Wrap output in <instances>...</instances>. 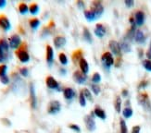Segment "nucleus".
I'll return each instance as SVG.
<instances>
[{"instance_id":"obj_23","label":"nucleus","mask_w":151,"mask_h":133,"mask_svg":"<svg viewBox=\"0 0 151 133\" xmlns=\"http://www.w3.org/2000/svg\"><path fill=\"white\" fill-rule=\"evenodd\" d=\"M83 34H84V40H85L86 42H88V43H92V42H93L92 34H91V32H89L88 29L84 28V32H83Z\"/></svg>"},{"instance_id":"obj_4","label":"nucleus","mask_w":151,"mask_h":133,"mask_svg":"<svg viewBox=\"0 0 151 133\" xmlns=\"http://www.w3.org/2000/svg\"><path fill=\"white\" fill-rule=\"evenodd\" d=\"M73 80H74V82L78 84H84V83H85L86 80H87V75L84 74L82 71L76 70L73 74Z\"/></svg>"},{"instance_id":"obj_29","label":"nucleus","mask_w":151,"mask_h":133,"mask_svg":"<svg viewBox=\"0 0 151 133\" xmlns=\"http://www.w3.org/2000/svg\"><path fill=\"white\" fill-rule=\"evenodd\" d=\"M59 59H60V62L63 66H65L68 64V58H67V56L64 54V53H60V56H59Z\"/></svg>"},{"instance_id":"obj_35","label":"nucleus","mask_w":151,"mask_h":133,"mask_svg":"<svg viewBox=\"0 0 151 133\" xmlns=\"http://www.w3.org/2000/svg\"><path fill=\"white\" fill-rule=\"evenodd\" d=\"M82 91H83V94H84V95L85 97V99H88V100L92 101V94H91V92H90V91L88 89H84Z\"/></svg>"},{"instance_id":"obj_26","label":"nucleus","mask_w":151,"mask_h":133,"mask_svg":"<svg viewBox=\"0 0 151 133\" xmlns=\"http://www.w3.org/2000/svg\"><path fill=\"white\" fill-rule=\"evenodd\" d=\"M29 10V7L25 3H21L19 5V11L21 14H25L27 13V11Z\"/></svg>"},{"instance_id":"obj_7","label":"nucleus","mask_w":151,"mask_h":133,"mask_svg":"<svg viewBox=\"0 0 151 133\" xmlns=\"http://www.w3.org/2000/svg\"><path fill=\"white\" fill-rule=\"evenodd\" d=\"M60 110V103L59 101H52L48 106V113L49 114H57Z\"/></svg>"},{"instance_id":"obj_15","label":"nucleus","mask_w":151,"mask_h":133,"mask_svg":"<svg viewBox=\"0 0 151 133\" xmlns=\"http://www.w3.org/2000/svg\"><path fill=\"white\" fill-rule=\"evenodd\" d=\"M54 44L56 48H61L66 44V38L63 36H57L54 39Z\"/></svg>"},{"instance_id":"obj_30","label":"nucleus","mask_w":151,"mask_h":133,"mask_svg":"<svg viewBox=\"0 0 151 133\" xmlns=\"http://www.w3.org/2000/svg\"><path fill=\"white\" fill-rule=\"evenodd\" d=\"M120 126H121V133H128V129H127L126 123H125V121L123 119H121Z\"/></svg>"},{"instance_id":"obj_12","label":"nucleus","mask_w":151,"mask_h":133,"mask_svg":"<svg viewBox=\"0 0 151 133\" xmlns=\"http://www.w3.org/2000/svg\"><path fill=\"white\" fill-rule=\"evenodd\" d=\"M106 28L104 27V25L100 24V23H97L96 26V30H95V34L98 38H103L104 35L106 34Z\"/></svg>"},{"instance_id":"obj_9","label":"nucleus","mask_w":151,"mask_h":133,"mask_svg":"<svg viewBox=\"0 0 151 133\" xmlns=\"http://www.w3.org/2000/svg\"><path fill=\"white\" fill-rule=\"evenodd\" d=\"M0 27H1L3 30L6 31V32H8L10 29V27H11L9 20L4 15L0 16Z\"/></svg>"},{"instance_id":"obj_41","label":"nucleus","mask_w":151,"mask_h":133,"mask_svg":"<svg viewBox=\"0 0 151 133\" xmlns=\"http://www.w3.org/2000/svg\"><path fill=\"white\" fill-rule=\"evenodd\" d=\"M140 127L139 126H135L132 129V133H140Z\"/></svg>"},{"instance_id":"obj_17","label":"nucleus","mask_w":151,"mask_h":133,"mask_svg":"<svg viewBox=\"0 0 151 133\" xmlns=\"http://www.w3.org/2000/svg\"><path fill=\"white\" fill-rule=\"evenodd\" d=\"M135 40L139 44H144L145 42H146V36H145L144 32L141 30H137L135 32Z\"/></svg>"},{"instance_id":"obj_22","label":"nucleus","mask_w":151,"mask_h":133,"mask_svg":"<svg viewBox=\"0 0 151 133\" xmlns=\"http://www.w3.org/2000/svg\"><path fill=\"white\" fill-rule=\"evenodd\" d=\"M94 113H95V115H96L97 118H101L103 120L106 119V114H105V111H104L103 109L96 107L94 110Z\"/></svg>"},{"instance_id":"obj_40","label":"nucleus","mask_w":151,"mask_h":133,"mask_svg":"<svg viewBox=\"0 0 151 133\" xmlns=\"http://www.w3.org/2000/svg\"><path fill=\"white\" fill-rule=\"evenodd\" d=\"M124 3L128 8H132L133 6L135 5V1H133V0H125Z\"/></svg>"},{"instance_id":"obj_28","label":"nucleus","mask_w":151,"mask_h":133,"mask_svg":"<svg viewBox=\"0 0 151 133\" xmlns=\"http://www.w3.org/2000/svg\"><path fill=\"white\" fill-rule=\"evenodd\" d=\"M40 25V20L38 19H33L30 20V26L32 29H33V30H36V29L39 27Z\"/></svg>"},{"instance_id":"obj_45","label":"nucleus","mask_w":151,"mask_h":133,"mask_svg":"<svg viewBox=\"0 0 151 133\" xmlns=\"http://www.w3.org/2000/svg\"><path fill=\"white\" fill-rule=\"evenodd\" d=\"M6 4H7V2L5 1V0H0V8H3Z\"/></svg>"},{"instance_id":"obj_10","label":"nucleus","mask_w":151,"mask_h":133,"mask_svg":"<svg viewBox=\"0 0 151 133\" xmlns=\"http://www.w3.org/2000/svg\"><path fill=\"white\" fill-rule=\"evenodd\" d=\"M85 124H86V128L88 129L89 131H94L96 129V122L94 118H93L92 115H86L85 117Z\"/></svg>"},{"instance_id":"obj_39","label":"nucleus","mask_w":151,"mask_h":133,"mask_svg":"<svg viewBox=\"0 0 151 133\" xmlns=\"http://www.w3.org/2000/svg\"><path fill=\"white\" fill-rule=\"evenodd\" d=\"M0 80H1V82L3 84H8L9 82V79L8 76H4V77H1L0 78Z\"/></svg>"},{"instance_id":"obj_34","label":"nucleus","mask_w":151,"mask_h":133,"mask_svg":"<svg viewBox=\"0 0 151 133\" xmlns=\"http://www.w3.org/2000/svg\"><path fill=\"white\" fill-rule=\"evenodd\" d=\"M7 69H8V67L6 65L0 66V78L4 77V76H7Z\"/></svg>"},{"instance_id":"obj_33","label":"nucleus","mask_w":151,"mask_h":133,"mask_svg":"<svg viewBox=\"0 0 151 133\" xmlns=\"http://www.w3.org/2000/svg\"><path fill=\"white\" fill-rule=\"evenodd\" d=\"M79 103L82 106H85L86 105V99H85V97L83 94V91H81L80 92V96H79Z\"/></svg>"},{"instance_id":"obj_2","label":"nucleus","mask_w":151,"mask_h":133,"mask_svg":"<svg viewBox=\"0 0 151 133\" xmlns=\"http://www.w3.org/2000/svg\"><path fill=\"white\" fill-rule=\"evenodd\" d=\"M101 61L103 63L104 67L108 69H109V68L114 64V58H113L111 53H109V52H106V53H104L102 55Z\"/></svg>"},{"instance_id":"obj_32","label":"nucleus","mask_w":151,"mask_h":133,"mask_svg":"<svg viewBox=\"0 0 151 133\" xmlns=\"http://www.w3.org/2000/svg\"><path fill=\"white\" fill-rule=\"evenodd\" d=\"M100 80H101V76L99 75V73H94V75H93V77H92V82H94V83H98V82H100Z\"/></svg>"},{"instance_id":"obj_38","label":"nucleus","mask_w":151,"mask_h":133,"mask_svg":"<svg viewBox=\"0 0 151 133\" xmlns=\"http://www.w3.org/2000/svg\"><path fill=\"white\" fill-rule=\"evenodd\" d=\"M20 72L21 74L22 75L23 77H27L28 76V74H29V71H28V69L26 68H22L20 69Z\"/></svg>"},{"instance_id":"obj_24","label":"nucleus","mask_w":151,"mask_h":133,"mask_svg":"<svg viewBox=\"0 0 151 133\" xmlns=\"http://www.w3.org/2000/svg\"><path fill=\"white\" fill-rule=\"evenodd\" d=\"M115 110L117 113H121V97L118 96L116 98V101H115Z\"/></svg>"},{"instance_id":"obj_6","label":"nucleus","mask_w":151,"mask_h":133,"mask_svg":"<svg viewBox=\"0 0 151 133\" xmlns=\"http://www.w3.org/2000/svg\"><path fill=\"white\" fill-rule=\"evenodd\" d=\"M91 10L94 11L96 16V18L98 19L102 15L103 11H104V8H103V6H102V4L100 2H94V3H93Z\"/></svg>"},{"instance_id":"obj_42","label":"nucleus","mask_w":151,"mask_h":133,"mask_svg":"<svg viewBox=\"0 0 151 133\" xmlns=\"http://www.w3.org/2000/svg\"><path fill=\"white\" fill-rule=\"evenodd\" d=\"M147 86V82H146V80H143V82H141L140 85H139V88L143 89V88H146Z\"/></svg>"},{"instance_id":"obj_21","label":"nucleus","mask_w":151,"mask_h":133,"mask_svg":"<svg viewBox=\"0 0 151 133\" xmlns=\"http://www.w3.org/2000/svg\"><path fill=\"white\" fill-rule=\"evenodd\" d=\"M120 45H121V51L124 52V53H130V52H131V45L129 44L128 42L123 41V42H121L120 44Z\"/></svg>"},{"instance_id":"obj_1","label":"nucleus","mask_w":151,"mask_h":133,"mask_svg":"<svg viewBox=\"0 0 151 133\" xmlns=\"http://www.w3.org/2000/svg\"><path fill=\"white\" fill-rule=\"evenodd\" d=\"M9 45L6 40H0V63L7 59Z\"/></svg>"},{"instance_id":"obj_16","label":"nucleus","mask_w":151,"mask_h":133,"mask_svg":"<svg viewBox=\"0 0 151 133\" xmlns=\"http://www.w3.org/2000/svg\"><path fill=\"white\" fill-rule=\"evenodd\" d=\"M79 65H80V68H81V71H82L84 74L87 75L89 71V65H88V62H87L84 58H81L79 61Z\"/></svg>"},{"instance_id":"obj_37","label":"nucleus","mask_w":151,"mask_h":133,"mask_svg":"<svg viewBox=\"0 0 151 133\" xmlns=\"http://www.w3.org/2000/svg\"><path fill=\"white\" fill-rule=\"evenodd\" d=\"M69 129H72V130H74V131H76L77 133H80V132H81V129L79 128V126L75 125V124L69 125Z\"/></svg>"},{"instance_id":"obj_20","label":"nucleus","mask_w":151,"mask_h":133,"mask_svg":"<svg viewBox=\"0 0 151 133\" xmlns=\"http://www.w3.org/2000/svg\"><path fill=\"white\" fill-rule=\"evenodd\" d=\"M63 94H64V97L67 100H71L74 96V91L72 88H66L63 91Z\"/></svg>"},{"instance_id":"obj_31","label":"nucleus","mask_w":151,"mask_h":133,"mask_svg":"<svg viewBox=\"0 0 151 133\" xmlns=\"http://www.w3.org/2000/svg\"><path fill=\"white\" fill-rule=\"evenodd\" d=\"M142 64H143V67H144L145 69H146V70L151 72V60H148V59L143 60Z\"/></svg>"},{"instance_id":"obj_13","label":"nucleus","mask_w":151,"mask_h":133,"mask_svg":"<svg viewBox=\"0 0 151 133\" xmlns=\"http://www.w3.org/2000/svg\"><path fill=\"white\" fill-rule=\"evenodd\" d=\"M17 56H18L20 61L22 63H27L29 60H30V56H29L27 51H25V50H19L17 52Z\"/></svg>"},{"instance_id":"obj_14","label":"nucleus","mask_w":151,"mask_h":133,"mask_svg":"<svg viewBox=\"0 0 151 133\" xmlns=\"http://www.w3.org/2000/svg\"><path fill=\"white\" fill-rule=\"evenodd\" d=\"M45 83H46V86H47L48 88L53 89V90L57 89V87H59V83H57V80L53 77H51V76L46 78Z\"/></svg>"},{"instance_id":"obj_25","label":"nucleus","mask_w":151,"mask_h":133,"mask_svg":"<svg viewBox=\"0 0 151 133\" xmlns=\"http://www.w3.org/2000/svg\"><path fill=\"white\" fill-rule=\"evenodd\" d=\"M29 11H30V13L32 15L37 14L38 11H39V6L37 4H32L30 6V8H29Z\"/></svg>"},{"instance_id":"obj_36","label":"nucleus","mask_w":151,"mask_h":133,"mask_svg":"<svg viewBox=\"0 0 151 133\" xmlns=\"http://www.w3.org/2000/svg\"><path fill=\"white\" fill-rule=\"evenodd\" d=\"M91 89H92L93 92H94V94H95L96 95L99 94V92H100V88L98 87L97 85H96V84H93V85L91 86Z\"/></svg>"},{"instance_id":"obj_5","label":"nucleus","mask_w":151,"mask_h":133,"mask_svg":"<svg viewBox=\"0 0 151 133\" xmlns=\"http://www.w3.org/2000/svg\"><path fill=\"white\" fill-rule=\"evenodd\" d=\"M21 38L19 35H17V34H14L12 35L10 38H9V45L10 48L12 49H17L21 45Z\"/></svg>"},{"instance_id":"obj_3","label":"nucleus","mask_w":151,"mask_h":133,"mask_svg":"<svg viewBox=\"0 0 151 133\" xmlns=\"http://www.w3.org/2000/svg\"><path fill=\"white\" fill-rule=\"evenodd\" d=\"M109 49L111 51V53L115 56H121V45L118 42H116L115 40H111L108 43Z\"/></svg>"},{"instance_id":"obj_8","label":"nucleus","mask_w":151,"mask_h":133,"mask_svg":"<svg viewBox=\"0 0 151 133\" xmlns=\"http://www.w3.org/2000/svg\"><path fill=\"white\" fill-rule=\"evenodd\" d=\"M145 19H146V16L143 11L139 10L135 13V25L136 26H142L145 22Z\"/></svg>"},{"instance_id":"obj_44","label":"nucleus","mask_w":151,"mask_h":133,"mask_svg":"<svg viewBox=\"0 0 151 133\" xmlns=\"http://www.w3.org/2000/svg\"><path fill=\"white\" fill-rule=\"evenodd\" d=\"M77 5H78V7H79L81 9H84V2H82V1H78V2H77Z\"/></svg>"},{"instance_id":"obj_43","label":"nucleus","mask_w":151,"mask_h":133,"mask_svg":"<svg viewBox=\"0 0 151 133\" xmlns=\"http://www.w3.org/2000/svg\"><path fill=\"white\" fill-rule=\"evenodd\" d=\"M147 56L148 60L151 59V42H150V45H149V49H148L147 53Z\"/></svg>"},{"instance_id":"obj_27","label":"nucleus","mask_w":151,"mask_h":133,"mask_svg":"<svg viewBox=\"0 0 151 133\" xmlns=\"http://www.w3.org/2000/svg\"><path fill=\"white\" fill-rule=\"evenodd\" d=\"M123 117L125 118H130L132 115H133V110L132 108L130 107H125L123 111Z\"/></svg>"},{"instance_id":"obj_46","label":"nucleus","mask_w":151,"mask_h":133,"mask_svg":"<svg viewBox=\"0 0 151 133\" xmlns=\"http://www.w3.org/2000/svg\"><path fill=\"white\" fill-rule=\"evenodd\" d=\"M123 95L126 97L127 95H128V91H126V90H123Z\"/></svg>"},{"instance_id":"obj_11","label":"nucleus","mask_w":151,"mask_h":133,"mask_svg":"<svg viewBox=\"0 0 151 133\" xmlns=\"http://www.w3.org/2000/svg\"><path fill=\"white\" fill-rule=\"evenodd\" d=\"M54 61V51L50 45L46 46V62L49 66L53 64Z\"/></svg>"},{"instance_id":"obj_19","label":"nucleus","mask_w":151,"mask_h":133,"mask_svg":"<svg viewBox=\"0 0 151 133\" xmlns=\"http://www.w3.org/2000/svg\"><path fill=\"white\" fill-rule=\"evenodd\" d=\"M84 17H85V19L87 20H89V21H93V20H95L97 19L95 12H94V11H92L91 9L84 11Z\"/></svg>"},{"instance_id":"obj_18","label":"nucleus","mask_w":151,"mask_h":133,"mask_svg":"<svg viewBox=\"0 0 151 133\" xmlns=\"http://www.w3.org/2000/svg\"><path fill=\"white\" fill-rule=\"evenodd\" d=\"M30 94H31V105L33 108H35L36 106V97H35V92H34L33 85H30Z\"/></svg>"}]
</instances>
